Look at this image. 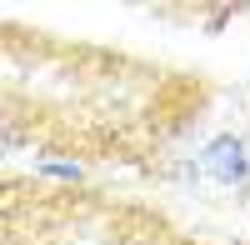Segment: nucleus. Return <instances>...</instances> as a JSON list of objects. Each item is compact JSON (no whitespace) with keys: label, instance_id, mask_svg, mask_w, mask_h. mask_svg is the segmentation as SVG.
<instances>
[{"label":"nucleus","instance_id":"1","mask_svg":"<svg viewBox=\"0 0 250 245\" xmlns=\"http://www.w3.org/2000/svg\"><path fill=\"white\" fill-rule=\"evenodd\" d=\"M200 170L220 180V185H245L250 180V150L240 135H215L210 145L200 150Z\"/></svg>","mask_w":250,"mask_h":245},{"label":"nucleus","instance_id":"2","mask_svg":"<svg viewBox=\"0 0 250 245\" xmlns=\"http://www.w3.org/2000/svg\"><path fill=\"white\" fill-rule=\"evenodd\" d=\"M50 180H80V165H45Z\"/></svg>","mask_w":250,"mask_h":245}]
</instances>
